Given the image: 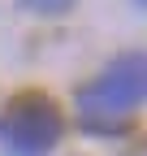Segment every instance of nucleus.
Masks as SVG:
<instances>
[{
    "instance_id": "1",
    "label": "nucleus",
    "mask_w": 147,
    "mask_h": 156,
    "mask_svg": "<svg viewBox=\"0 0 147 156\" xmlns=\"http://www.w3.org/2000/svg\"><path fill=\"white\" fill-rule=\"evenodd\" d=\"M143 100H147V52H125L95 83L78 87V117L95 134H117L125 130L134 104Z\"/></svg>"
},
{
    "instance_id": "2",
    "label": "nucleus",
    "mask_w": 147,
    "mask_h": 156,
    "mask_svg": "<svg viewBox=\"0 0 147 156\" xmlns=\"http://www.w3.org/2000/svg\"><path fill=\"white\" fill-rule=\"evenodd\" d=\"M65 134V117L56 100L43 91H26L0 113V147L9 156H48Z\"/></svg>"
},
{
    "instance_id": "3",
    "label": "nucleus",
    "mask_w": 147,
    "mask_h": 156,
    "mask_svg": "<svg viewBox=\"0 0 147 156\" xmlns=\"http://www.w3.org/2000/svg\"><path fill=\"white\" fill-rule=\"evenodd\" d=\"M22 9L43 13V17H56V13H69L74 9V0H22Z\"/></svg>"
},
{
    "instance_id": "4",
    "label": "nucleus",
    "mask_w": 147,
    "mask_h": 156,
    "mask_svg": "<svg viewBox=\"0 0 147 156\" xmlns=\"http://www.w3.org/2000/svg\"><path fill=\"white\" fill-rule=\"evenodd\" d=\"M134 5H138V9H147V0H134Z\"/></svg>"
}]
</instances>
